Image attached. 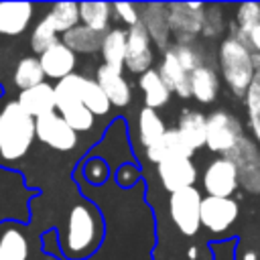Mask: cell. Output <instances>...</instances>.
Wrapping results in <instances>:
<instances>
[{"instance_id":"14","label":"cell","mask_w":260,"mask_h":260,"mask_svg":"<svg viewBox=\"0 0 260 260\" xmlns=\"http://www.w3.org/2000/svg\"><path fill=\"white\" fill-rule=\"evenodd\" d=\"M95 83L102 87V91L106 93V98L112 106L124 108L130 104L132 89L120 69H114L110 65H100L98 73H95Z\"/></svg>"},{"instance_id":"18","label":"cell","mask_w":260,"mask_h":260,"mask_svg":"<svg viewBox=\"0 0 260 260\" xmlns=\"http://www.w3.org/2000/svg\"><path fill=\"white\" fill-rule=\"evenodd\" d=\"M18 106L30 116V118H41L45 114L55 112V93H53V85L43 81L35 87L22 89L18 93Z\"/></svg>"},{"instance_id":"38","label":"cell","mask_w":260,"mask_h":260,"mask_svg":"<svg viewBox=\"0 0 260 260\" xmlns=\"http://www.w3.org/2000/svg\"><path fill=\"white\" fill-rule=\"evenodd\" d=\"M248 47L252 53L260 55V24H256L252 30H248Z\"/></svg>"},{"instance_id":"28","label":"cell","mask_w":260,"mask_h":260,"mask_svg":"<svg viewBox=\"0 0 260 260\" xmlns=\"http://www.w3.org/2000/svg\"><path fill=\"white\" fill-rule=\"evenodd\" d=\"M110 14H112V4L108 2H83L79 4V20L83 26L104 32L110 24Z\"/></svg>"},{"instance_id":"25","label":"cell","mask_w":260,"mask_h":260,"mask_svg":"<svg viewBox=\"0 0 260 260\" xmlns=\"http://www.w3.org/2000/svg\"><path fill=\"white\" fill-rule=\"evenodd\" d=\"M83 83L85 77L79 73H71L63 79H59L53 85L55 93V112H61L73 104H81V93H83Z\"/></svg>"},{"instance_id":"34","label":"cell","mask_w":260,"mask_h":260,"mask_svg":"<svg viewBox=\"0 0 260 260\" xmlns=\"http://www.w3.org/2000/svg\"><path fill=\"white\" fill-rule=\"evenodd\" d=\"M236 22H238V30H242V32L252 30L256 24H260V4L258 2L240 4L238 12H236Z\"/></svg>"},{"instance_id":"17","label":"cell","mask_w":260,"mask_h":260,"mask_svg":"<svg viewBox=\"0 0 260 260\" xmlns=\"http://www.w3.org/2000/svg\"><path fill=\"white\" fill-rule=\"evenodd\" d=\"M35 6L30 2H0V35L16 37L24 32L32 20Z\"/></svg>"},{"instance_id":"13","label":"cell","mask_w":260,"mask_h":260,"mask_svg":"<svg viewBox=\"0 0 260 260\" xmlns=\"http://www.w3.org/2000/svg\"><path fill=\"white\" fill-rule=\"evenodd\" d=\"M39 63H41V69H43L45 77H51V79L59 81V79L73 73V69L77 65V57L71 49H67L61 41H57L55 45H51L47 51L41 53Z\"/></svg>"},{"instance_id":"29","label":"cell","mask_w":260,"mask_h":260,"mask_svg":"<svg viewBox=\"0 0 260 260\" xmlns=\"http://www.w3.org/2000/svg\"><path fill=\"white\" fill-rule=\"evenodd\" d=\"M45 16L51 20L57 35L59 32L63 35V32L71 30L73 26H77V22H79V4H75V2H57V4L51 6V10Z\"/></svg>"},{"instance_id":"9","label":"cell","mask_w":260,"mask_h":260,"mask_svg":"<svg viewBox=\"0 0 260 260\" xmlns=\"http://www.w3.org/2000/svg\"><path fill=\"white\" fill-rule=\"evenodd\" d=\"M240 207L232 197H203L199 207L201 225L211 232H225L238 217Z\"/></svg>"},{"instance_id":"35","label":"cell","mask_w":260,"mask_h":260,"mask_svg":"<svg viewBox=\"0 0 260 260\" xmlns=\"http://www.w3.org/2000/svg\"><path fill=\"white\" fill-rule=\"evenodd\" d=\"M171 51H173V55L177 57V61L183 65V69L187 71V73H191L193 69H197L201 63H199V53L191 47V45H171L169 47Z\"/></svg>"},{"instance_id":"7","label":"cell","mask_w":260,"mask_h":260,"mask_svg":"<svg viewBox=\"0 0 260 260\" xmlns=\"http://www.w3.org/2000/svg\"><path fill=\"white\" fill-rule=\"evenodd\" d=\"M225 158H230L236 167L238 187L242 185L246 191L260 193V152L258 148L248 138H242L225 154Z\"/></svg>"},{"instance_id":"2","label":"cell","mask_w":260,"mask_h":260,"mask_svg":"<svg viewBox=\"0 0 260 260\" xmlns=\"http://www.w3.org/2000/svg\"><path fill=\"white\" fill-rule=\"evenodd\" d=\"M102 238V221L98 211L87 203H77L67 217L63 230V250L69 258H85Z\"/></svg>"},{"instance_id":"21","label":"cell","mask_w":260,"mask_h":260,"mask_svg":"<svg viewBox=\"0 0 260 260\" xmlns=\"http://www.w3.org/2000/svg\"><path fill=\"white\" fill-rule=\"evenodd\" d=\"M189 89H191V98H195L197 102L211 104L219 91V81L215 71L209 65H199L197 69H193L189 75Z\"/></svg>"},{"instance_id":"3","label":"cell","mask_w":260,"mask_h":260,"mask_svg":"<svg viewBox=\"0 0 260 260\" xmlns=\"http://www.w3.org/2000/svg\"><path fill=\"white\" fill-rule=\"evenodd\" d=\"M219 65L230 89L236 95H244L254 77L252 51L242 43H238L236 39L228 37L219 47Z\"/></svg>"},{"instance_id":"20","label":"cell","mask_w":260,"mask_h":260,"mask_svg":"<svg viewBox=\"0 0 260 260\" xmlns=\"http://www.w3.org/2000/svg\"><path fill=\"white\" fill-rule=\"evenodd\" d=\"M156 71L171 91H175L179 98H191V89H189V75L191 73H187L183 69V65L177 61V57L173 55V51L169 47L165 49L162 61H160Z\"/></svg>"},{"instance_id":"5","label":"cell","mask_w":260,"mask_h":260,"mask_svg":"<svg viewBox=\"0 0 260 260\" xmlns=\"http://www.w3.org/2000/svg\"><path fill=\"white\" fill-rule=\"evenodd\" d=\"M201 193L195 187L171 193L169 197V215L175 223V228L183 236H195L201 228L199 219V207H201Z\"/></svg>"},{"instance_id":"12","label":"cell","mask_w":260,"mask_h":260,"mask_svg":"<svg viewBox=\"0 0 260 260\" xmlns=\"http://www.w3.org/2000/svg\"><path fill=\"white\" fill-rule=\"evenodd\" d=\"M156 173L160 179V185L169 193H177L183 189H189L197 181V169L191 162V158H171L156 165Z\"/></svg>"},{"instance_id":"24","label":"cell","mask_w":260,"mask_h":260,"mask_svg":"<svg viewBox=\"0 0 260 260\" xmlns=\"http://www.w3.org/2000/svg\"><path fill=\"white\" fill-rule=\"evenodd\" d=\"M100 53H102L104 65H110V67L122 71L124 57H126V30L112 28V30L104 32L102 45H100Z\"/></svg>"},{"instance_id":"23","label":"cell","mask_w":260,"mask_h":260,"mask_svg":"<svg viewBox=\"0 0 260 260\" xmlns=\"http://www.w3.org/2000/svg\"><path fill=\"white\" fill-rule=\"evenodd\" d=\"M138 87L144 91V102H146V108H150V110L167 106V102L171 98V89L167 87V83L162 81L158 71L152 67L140 75Z\"/></svg>"},{"instance_id":"10","label":"cell","mask_w":260,"mask_h":260,"mask_svg":"<svg viewBox=\"0 0 260 260\" xmlns=\"http://www.w3.org/2000/svg\"><path fill=\"white\" fill-rule=\"evenodd\" d=\"M203 189L209 197H232L238 189V173L230 158L219 156L211 160L203 173Z\"/></svg>"},{"instance_id":"37","label":"cell","mask_w":260,"mask_h":260,"mask_svg":"<svg viewBox=\"0 0 260 260\" xmlns=\"http://www.w3.org/2000/svg\"><path fill=\"white\" fill-rule=\"evenodd\" d=\"M112 10H116L118 18L130 26H134L138 22V8L130 2H116V4H112Z\"/></svg>"},{"instance_id":"8","label":"cell","mask_w":260,"mask_h":260,"mask_svg":"<svg viewBox=\"0 0 260 260\" xmlns=\"http://www.w3.org/2000/svg\"><path fill=\"white\" fill-rule=\"evenodd\" d=\"M35 136L43 144L61 152H67L77 146V132H73L57 112L45 114L35 120Z\"/></svg>"},{"instance_id":"32","label":"cell","mask_w":260,"mask_h":260,"mask_svg":"<svg viewBox=\"0 0 260 260\" xmlns=\"http://www.w3.org/2000/svg\"><path fill=\"white\" fill-rule=\"evenodd\" d=\"M59 116L67 122V126L73 132H87L93 128V122H95V116L83 104H73V106L61 110Z\"/></svg>"},{"instance_id":"19","label":"cell","mask_w":260,"mask_h":260,"mask_svg":"<svg viewBox=\"0 0 260 260\" xmlns=\"http://www.w3.org/2000/svg\"><path fill=\"white\" fill-rule=\"evenodd\" d=\"M30 238L22 225H2L0 230V260H28Z\"/></svg>"},{"instance_id":"27","label":"cell","mask_w":260,"mask_h":260,"mask_svg":"<svg viewBox=\"0 0 260 260\" xmlns=\"http://www.w3.org/2000/svg\"><path fill=\"white\" fill-rule=\"evenodd\" d=\"M167 132V126L162 122V118L156 114V110L150 108H142L138 114V136L144 148L152 146L162 134Z\"/></svg>"},{"instance_id":"16","label":"cell","mask_w":260,"mask_h":260,"mask_svg":"<svg viewBox=\"0 0 260 260\" xmlns=\"http://www.w3.org/2000/svg\"><path fill=\"white\" fill-rule=\"evenodd\" d=\"M193 148L181 138V134L177 130H167L152 146L146 148V158L150 162H162V160H171V158H191L193 156Z\"/></svg>"},{"instance_id":"15","label":"cell","mask_w":260,"mask_h":260,"mask_svg":"<svg viewBox=\"0 0 260 260\" xmlns=\"http://www.w3.org/2000/svg\"><path fill=\"white\" fill-rule=\"evenodd\" d=\"M138 20L144 26V30L148 32L150 39H154V43L162 49L169 47V37H171V28H169V12H167V4H142L138 8Z\"/></svg>"},{"instance_id":"1","label":"cell","mask_w":260,"mask_h":260,"mask_svg":"<svg viewBox=\"0 0 260 260\" xmlns=\"http://www.w3.org/2000/svg\"><path fill=\"white\" fill-rule=\"evenodd\" d=\"M35 118H30L18 102H4L0 106V162L12 165L20 160L32 146Z\"/></svg>"},{"instance_id":"11","label":"cell","mask_w":260,"mask_h":260,"mask_svg":"<svg viewBox=\"0 0 260 260\" xmlns=\"http://www.w3.org/2000/svg\"><path fill=\"white\" fill-rule=\"evenodd\" d=\"M152 65V49H150V37L140 24V20L126 30V57L124 67L132 73H144Z\"/></svg>"},{"instance_id":"6","label":"cell","mask_w":260,"mask_h":260,"mask_svg":"<svg viewBox=\"0 0 260 260\" xmlns=\"http://www.w3.org/2000/svg\"><path fill=\"white\" fill-rule=\"evenodd\" d=\"M169 28L177 35L179 45H189L203 28L205 6L201 2H171L167 4Z\"/></svg>"},{"instance_id":"36","label":"cell","mask_w":260,"mask_h":260,"mask_svg":"<svg viewBox=\"0 0 260 260\" xmlns=\"http://www.w3.org/2000/svg\"><path fill=\"white\" fill-rule=\"evenodd\" d=\"M221 28H223L221 10L217 6H205V16H203V28H201V32L205 37H215L217 32H221Z\"/></svg>"},{"instance_id":"31","label":"cell","mask_w":260,"mask_h":260,"mask_svg":"<svg viewBox=\"0 0 260 260\" xmlns=\"http://www.w3.org/2000/svg\"><path fill=\"white\" fill-rule=\"evenodd\" d=\"M81 104L93 114V116H104L110 112L112 104L108 102L106 93L102 91V87L95 83V79H87L83 83V93H81Z\"/></svg>"},{"instance_id":"30","label":"cell","mask_w":260,"mask_h":260,"mask_svg":"<svg viewBox=\"0 0 260 260\" xmlns=\"http://www.w3.org/2000/svg\"><path fill=\"white\" fill-rule=\"evenodd\" d=\"M43 81H45V73H43L41 63H39L37 57H24V59L18 61V65L14 69V83L20 91L28 89V87H35Z\"/></svg>"},{"instance_id":"22","label":"cell","mask_w":260,"mask_h":260,"mask_svg":"<svg viewBox=\"0 0 260 260\" xmlns=\"http://www.w3.org/2000/svg\"><path fill=\"white\" fill-rule=\"evenodd\" d=\"M205 120L207 116H203L197 110H183L179 124H177V132L181 134V138L193 148H201L205 146Z\"/></svg>"},{"instance_id":"33","label":"cell","mask_w":260,"mask_h":260,"mask_svg":"<svg viewBox=\"0 0 260 260\" xmlns=\"http://www.w3.org/2000/svg\"><path fill=\"white\" fill-rule=\"evenodd\" d=\"M59 39H57V30L53 28V24H51V20L45 16L43 20H39L37 22V26L32 28V32H30V47H32V51L35 53H43V51H47L51 45H55Z\"/></svg>"},{"instance_id":"4","label":"cell","mask_w":260,"mask_h":260,"mask_svg":"<svg viewBox=\"0 0 260 260\" xmlns=\"http://www.w3.org/2000/svg\"><path fill=\"white\" fill-rule=\"evenodd\" d=\"M244 138L242 124L236 116L225 110L211 112L205 120V146L211 152L228 154L240 140Z\"/></svg>"},{"instance_id":"26","label":"cell","mask_w":260,"mask_h":260,"mask_svg":"<svg viewBox=\"0 0 260 260\" xmlns=\"http://www.w3.org/2000/svg\"><path fill=\"white\" fill-rule=\"evenodd\" d=\"M102 32H95L83 24H77L73 26L71 30L63 32V45L67 49H71L73 53H95L100 51V45H102Z\"/></svg>"}]
</instances>
